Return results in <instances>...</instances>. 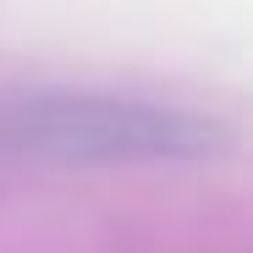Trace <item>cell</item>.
I'll return each mask as SVG.
<instances>
[{"label": "cell", "instance_id": "1", "mask_svg": "<svg viewBox=\"0 0 253 253\" xmlns=\"http://www.w3.org/2000/svg\"><path fill=\"white\" fill-rule=\"evenodd\" d=\"M231 126L171 99L22 94L0 105V154L33 165H198L231 154Z\"/></svg>", "mask_w": 253, "mask_h": 253}]
</instances>
